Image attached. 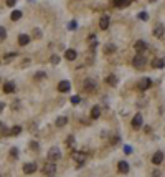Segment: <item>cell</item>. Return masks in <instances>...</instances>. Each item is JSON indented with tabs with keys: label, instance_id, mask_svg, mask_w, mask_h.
Listing matches in <instances>:
<instances>
[{
	"label": "cell",
	"instance_id": "1",
	"mask_svg": "<svg viewBox=\"0 0 165 177\" xmlns=\"http://www.w3.org/2000/svg\"><path fill=\"white\" fill-rule=\"evenodd\" d=\"M145 63H147V58L144 55H140V53L132 58V65H134V68H137V70H142L144 66H145Z\"/></svg>",
	"mask_w": 165,
	"mask_h": 177
},
{
	"label": "cell",
	"instance_id": "2",
	"mask_svg": "<svg viewBox=\"0 0 165 177\" xmlns=\"http://www.w3.org/2000/svg\"><path fill=\"white\" fill-rule=\"evenodd\" d=\"M71 157H73V161H75L78 166H81V164L86 162V152H83V151H73L71 152Z\"/></svg>",
	"mask_w": 165,
	"mask_h": 177
},
{
	"label": "cell",
	"instance_id": "3",
	"mask_svg": "<svg viewBox=\"0 0 165 177\" xmlns=\"http://www.w3.org/2000/svg\"><path fill=\"white\" fill-rule=\"evenodd\" d=\"M83 88H84V91H87V93L96 91V88H97L96 80H93V78H86V80H84V83H83Z\"/></svg>",
	"mask_w": 165,
	"mask_h": 177
},
{
	"label": "cell",
	"instance_id": "4",
	"mask_svg": "<svg viewBox=\"0 0 165 177\" xmlns=\"http://www.w3.org/2000/svg\"><path fill=\"white\" fill-rule=\"evenodd\" d=\"M59 157H61V151H59V147H51V149L48 151V159H50L51 162L58 161Z\"/></svg>",
	"mask_w": 165,
	"mask_h": 177
},
{
	"label": "cell",
	"instance_id": "5",
	"mask_svg": "<svg viewBox=\"0 0 165 177\" xmlns=\"http://www.w3.org/2000/svg\"><path fill=\"white\" fill-rule=\"evenodd\" d=\"M55 172H56V164H53V162H48V164H45V167H43V174L45 175H48V177H51V175H55Z\"/></svg>",
	"mask_w": 165,
	"mask_h": 177
},
{
	"label": "cell",
	"instance_id": "6",
	"mask_svg": "<svg viewBox=\"0 0 165 177\" xmlns=\"http://www.w3.org/2000/svg\"><path fill=\"white\" fill-rule=\"evenodd\" d=\"M132 127H134V129H140V127H142V124H144V118H142V114H140V113H137V114L134 116V118H132Z\"/></svg>",
	"mask_w": 165,
	"mask_h": 177
},
{
	"label": "cell",
	"instance_id": "7",
	"mask_svg": "<svg viewBox=\"0 0 165 177\" xmlns=\"http://www.w3.org/2000/svg\"><path fill=\"white\" fill-rule=\"evenodd\" d=\"M165 33V27L162 25V23H157L155 28H154V37L155 38H162Z\"/></svg>",
	"mask_w": 165,
	"mask_h": 177
},
{
	"label": "cell",
	"instance_id": "8",
	"mask_svg": "<svg viewBox=\"0 0 165 177\" xmlns=\"http://www.w3.org/2000/svg\"><path fill=\"white\" fill-rule=\"evenodd\" d=\"M69 88H71V84H69V81H66V80H63V81L58 83V91L59 93H68Z\"/></svg>",
	"mask_w": 165,
	"mask_h": 177
},
{
	"label": "cell",
	"instance_id": "9",
	"mask_svg": "<svg viewBox=\"0 0 165 177\" xmlns=\"http://www.w3.org/2000/svg\"><path fill=\"white\" fill-rule=\"evenodd\" d=\"M150 84H152V81H150V78H142V80L139 81V90H142V91H145V90H149L150 88Z\"/></svg>",
	"mask_w": 165,
	"mask_h": 177
},
{
	"label": "cell",
	"instance_id": "10",
	"mask_svg": "<svg viewBox=\"0 0 165 177\" xmlns=\"http://www.w3.org/2000/svg\"><path fill=\"white\" fill-rule=\"evenodd\" d=\"M162 162H163V152L162 151H157L155 154L152 156V164L159 166V164H162Z\"/></svg>",
	"mask_w": 165,
	"mask_h": 177
},
{
	"label": "cell",
	"instance_id": "11",
	"mask_svg": "<svg viewBox=\"0 0 165 177\" xmlns=\"http://www.w3.org/2000/svg\"><path fill=\"white\" fill-rule=\"evenodd\" d=\"M109 22H111V18L107 15H103L99 18V28L101 30H107V28H109Z\"/></svg>",
	"mask_w": 165,
	"mask_h": 177
},
{
	"label": "cell",
	"instance_id": "12",
	"mask_svg": "<svg viewBox=\"0 0 165 177\" xmlns=\"http://www.w3.org/2000/svg\"><path fill=\"white\" fill-rule=\"evenodd\" d=\"M35 171H36V164H35V162H27V164H23V172H25V174H33Z\"/></svg>",
	"mask_w": 165,
	"mask_h": 177
},
{
	"label": "cell",
	"instance_id": "13",
	"mask_svg": "<svg viewBox=\"0 0 165 177\" xmlns=\"http://www.w3.org/2000/svg\"><path fill=\"white\" fill-rule=\"evenodd\" d=\"M117 171L121 172V174H127L129 172V162H125V161L117 162Z\"/></svg>",
	"mask_w": 165,
	"mask_h": 177
},
{
	"label": "cell",
	"instance_id": "14",
	"mask_svg": "<svg viewBox=\"0 0 165 177\" xmlns=\"http://www.w3.org/2000/svg\"><path fill=\"white\" fill-rule=\"evenodd\" d=\"M76 56H78V53H76V50H73V48H69V50L65 51V58L69 60V61H75Z\"/></svg>",
	"mask_w": 165,
	"mask_h": 177
},
{
	"label": "cell",
	"instance_id": "15",
	"mask_svg": "<svg viewBox=\"0 0 165 177\" xmlns=\"http://www.w3.org/2000/svg\"><path fill=\"white\" fill-rule=\"evenodd\" d=\"M134 48H135L139 53H140V51H145V50H147V43H145L144 40H137V41L134 43Z\"/></svg>",
	"mask_w": 165,
	"mask_h": 177
},
{
	"label": "cell",
	"instance_id": "16",
	"mask_svg": "<svg viewBox=\"0 0 165 177\" xmlns=\"http://www.w3.org/2000/svg\"><path fill=\"white\" fill-rule=\"evenodd\" d=\"M30 43V37L25 33H22V35H18V45L20 47H27V45Z\"/></svg>",
	"mask_w": 165,
	"mask_h": 177
},
{
	"label": "cell",
	"instance_id": "17",
	"mask_svg": "<svg viewBox=\"0 0 165 177\" xmlns=\"http://www.w3.org/2000/svg\"><path fill=\"white\" fill-rule=\"evenodd\" d=\"M3 91H5V93H13V91H15V83H13V81L3 83Z\"/></svg>",
	"mask_w": 165,
	"mask_h": 177
},
{
	"label": "cell",
	"instance_id": "18",
	"mask_svg": "<svg viewBox=\"0 0 165 177\" xmlns=\"http://www.w3.org/2000/svg\"><path fill=\"white\" fill-rule=\"evenodd\" d=\"M163 66H165L163 58H154L152 60V68H163Z\"/></svg>",
	"mask_w": 165,
	"mask_h": 177
},
{
	"label": "cell",
	"instance_id": "19",
	"mask_svg": "<svg viewBox=\"0 0 165 177\" xmlns=\"http://www.w3.org/2000/svg\"><path fill=\"white\" fill-rule=\"evenodd\" d=\"M99 116H101V108H99V106H94V108L91 109V118H93V119H97Z\"/></svg>",
	"mask_w": 165,
	"mask_h": 177
},
{
	"label": "cell",
	"instance_id": "20",
	"mask_svg": "<svg viewBox=\"0 0 165 177\" xmlns=\"http://www.w3.org/2000/svg\"><path fill=\"white\" fill-rule=\"evenodd\" d=\"M106 83L109 84V86H116V84H117V76H116V75H109L106 78Z\"/></svg>",
	"mask_w": 165,
	"mask_h": 177
},
{
	"label": "cell",
	"instance_id": "21",
	"mask_svg": "<svg viewBox=\"0 0 165 177\" xmlns=\"http://www.w3.org/2000/svg\"><path fill=\"white\" fill-rule=\"evenodd\" d=\"M129 5V0H114V7L117 8H122V7H127Z\"/></svg>",
	"mask_w": 165,
	"mask_h": 177
},
{
	"label": "cell",
	"instance_id": "22",
	"mask_svg": "<svg viewBox=\"0 0 165 177\" xmlns=\"http://www.w3.org/2000/svg\"><path fill=\"white\" fill-rule=\"evenodd\" d=\"M66 123H68V118H65V116H59V118L56 119V126H58V127L66 126Z\"/></svg>",
	"mask_w": 165,
	"mask_h": 177
},
{
	"label": "cell",
	"instance_id": "23",
	"mask_svg": "<svg viewBox=\"0 0 165 177\" xmlns=\"http://www.w3.org/2000/svg\"><path fill=\"white\" fill-rule=\"evenodd\" d=\"M10 18H12L13 22L20 20V18H22V12H20V10H13V12H12V15H10Z\"/></svg>",
	"mask_w": 165,
	"mask_h": 177
},
{
	"label": "cell",
	"instance_id": "24",
	"mask_svg": "<svg viewBox=\"0 0 165 177\" xmlns=\"http://www.w3.org/2000/svg\"><path fill=\"white\" fill-rule=\"evenodd\" d=\"M20 133H22V127H20V126H13L12 127V129H10V136H18V134Z\"/></svg>",
	"mask_w": 165,
	"mask_h": 177
},
{
	"label": "cell",
	"instance_id": "25",
	"mask_svg": "<svg viewBox=\"0 0 165 177\" xmlns=\"http://www.w3.org/2000/svg\"><path fill=\"white\" fill-rule=\"evenodd\" d=\"M116 51V47L114 45H106V47H104V53H106V55H109V53H114Z\"/></svg>",
	"mask_w": 165,
	"mask_h": 177
},
{
	"label": "cell",
	"instance_id": "26",
	"mask_svg": "<svg viewBox=\"0 0 165 177\" xmlns=\"http://www.w3.org/2000/svg\"><path fill=\"white\" fill-rule=\"evenodd\" d=\"M17 56V53L15 51H12V53H7L5 56H3V61H12V58H15Z\"/></svg>",
	"mask_w": 165,
	"mask_h": 177
},
{
	"label": "cell",
	"instance_id": "27",
	"mask_svg": "<svg viewBox=\"0 0 165 177\" xmlns=\"http://www.w3.org/2000/svg\"><path fill=\"white\" fill-rule=\"evenodd\" d=\"M139 20H142V22H147V20H149V13H147V12H140V13H139Z\"/></svg>",
	"mask_w": 165,
	"mask_h": 177
},
{
	"label": "cell",
	"instance_id": "28",
	"mask_svg": "<svg viewBox=\"0 0 165 177\" xmlns=\"http://www.w3.org/2000/svg\"><path fill=\"white\" fill-rule=\"evenodd\" d=\"M43 78H46V71H38L36 75H35V80H43Z\"/></svg>",
	"mask_w": 165,
	"mask_h": 177
},
{
	"label": "cell",
	"instance_id": "29",
	"mask_svg": "<svg viewBox=\"0 0 165 177\" xmlns=\"http://www.w3.org/2000/svg\"><path fill=\"white\" fill-rule=\"evenodd\" d=\"M75 136H69L68 137V141H66V144H68V147H75Z\"/></svg>",
	"mask_w": 165,
	"mask_h": 177
},
{
	"label": "cell",
	"instance_id": "30",
	"mask_svg": "<svg viewBox=\"0 0 165 177\" xmlns=\"http://www.w3.org/2000/svg\"><path fill=\"white\" fill-rule=\"evenodd\" d=\"M89 41H91V48H93V50H94V48H96V45H97V41H96V37H94V35H91V37H89Z\"/></svg>",
	"mask_w": 165,
	"mask_h": 177
},
{
	"label": "cell",
	"instance_id": "31",
	"mask_svg": "<svg viewBox=\"0 0 165 177\" xmlns=\"http://www.w3.org/2000/svg\"><path fill=\"white\" fill-rule=\"evenodd\" d=\"M5 38H7V30L2 27V28H0V40L3 41V40H5Z\"/></svg>",
	"mask_w": 165,
	"mask_h": 177
},
{
	"label": "cell",
	"instance_id": "32",
	"mask_svg": "<svg viewBox=\"0 0 165 177\" xmlns=\"http://www.w3.org/2000/svg\"><path fill=\"white\" fill-rule=\"evenodd\" d=\"M71 103L73 104H79V103H81V98H79L78 94H75V96L71 98Z\"/></svg>",
	"mask_w": 165,
	"mask_h": 177
},
{
	"label": "cell",
	"instance_id": "33",
	"mask_svg": "<svg viewBox=\"0 0 165 177\" xmlns=\"http://www.w3.org/2000/svg\"><path fill=\"white\" fill-rule=\"evenodd\" d=\"M58 63H59V56L53 55V56H51V65H58Z\"/></svg>",
	"mask_w": 165,
	"mask_h": 177
},
{
	"label": "cell",
	"instance_id": "34",
	"mask_svg": "<svg viewBox=\"0 0 165 177\" xmlns=\"http://www.w3.org/2000/svg\"><path fill=\"white\" fill-rule=\"evenodd\" d=\"M10 156H12V157H17V156H18V149H17V147H12V149H10Z\"/></svg>",
	"mask_w": 165,
	"mask_h": 177
},
{
	"label": "cell",
	"instance_id": "35",
	"mask_svg": "<svg viewBox=\"0 0 165 177\" xmlns=\"http://www.w3.org/2000/svg\"><path fill=\"white\" fill-rule=\"evenodd\" d=\"M30 147H31V149H33V151H38V149H40V146H38V143H35V141H31V143H30Z\"/></svg>",
	"mask_w": 165,
	"mask_h": 177
},
{
	"label": "cell",
	"instance_id": "36",
	"mask_svg": "<svg viewBox=\"0 0 165 177\" xmlns=\"http://www.w3.org/2000/svg\"><path fill=\"white\" fill-rule=\"evenodd\" d=\"M35 38H41V31H40V28H35Z\"/></svg>",
	"mask_w": 165,
	"mask_h": 177
},
{
	"label": "cell",
	"instance_id": "37",
	"mask_svg": "<svg viewBox=\"0 0 165 177\" xmlns=\"http://www.w3.org/2000/svg\"><path fill=\"white\" fill-rule=\"evenodd\" d=\"M124 152L125 154H132V147L131 146H124Z\"/></svg>",
	"mask_w": 165,
	"mask_h": 177
},
{
	"label": "cell",
	"instance_id": "38",
	"mask_svg": "<svg viewBox=\"0 0 165 177\" xmlns=\"http://www.w3.org/2000/svg\"><path fill=\"white\" fill-rule=\"evenodd\" d=\"M15 2H17V0H5L7 7H13V5H15Z\"/></svg>",
	"mask_w": 165,
	"mask_h": 177
},
{
	"label": "cell",
	"instance_id": "39",
	"mask_svg": "<svg viewBox=\"0 0 165 177\" xmlns=\"http://www.w3.org/2000/svg\"><path fill=\"white\" fill-rule=\"evenodd\" d=\"M76 27H78V23H76V22H71V23H69V28H71V30H75Z\"/></svg>",
	"mask_w": 165,
	"mask_h": 177
},
{
	"label": "cell",
	"instance_id": "40",
	"mask_svg": "<svg viewBox=\"0 0 165 177\" xmlns=\"http://www.w3.org/2000/svg\"><path fill=\"white\" fill-rule=\"evenodd\" d=\"M111 143H112V144H117V143H119V137L114 136V139H111Z\"/></svg>",
	"mask_w": 165,
	"mask_h": 177
},
{
	"label": "cell",
	"instance_id": "41",
	"mask_svg": "<svg viewBox=\"0 0 165 177\" xmlns=\"http://www.w3.org/2000/svg\"><path fill=\"white\" fill-rule=\"evenodd\" d=\"M160 175V172L159 171H154V177H159Z\"/></svg>",
	"mask_w": 165,
	"mask_h": 177
},
{
	"label": "cell",
	"instance_id": "42",
	"mask_svg": "<svg viewBox=\"0 0 165 177\" xmlns=\"http://www.w3.org/2000/svg\"><path fill=\"white\" fill-rule=\"evenodd\" d=\"M149 2H155V0H149Z\"/></svg>",
	"mask_w": 165,
	"mask_h": 177
}]
</instances>
